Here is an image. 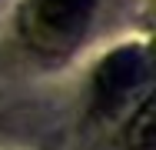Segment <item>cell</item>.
Listing matches in <instances>:
<instances>
[{"mask_svg": "<svg viewBox=\"0 0 156 150\" xmlns=\"http://www.w3.org/2000/svg\"><path fill=\"white\" fill-rule=\"evenodd\" d=\"M93 0H30L27 30L47 50H63L80 40L90 24Z\"/></svg>", "mask_w": 156, "mask_h": 150, "instance_id": "1", "label": "cell"}, {"mask_svg": "<svg viewBox=\"0 0 156 150\" xmlns=\"http://www.w3.org/2000/svg\"><path fill=\"white\" fill-rule=\"evenodd\" d=\"M146 77L143 47H120L96 67L93 73V103L100 114H113Z\"/></svg>", "mask_w": 156, "mask_h": 150, "instance_id": "2", "label": "cell"}, {"mask_svg": "<svg viewBox=\"0 0 156 150\" xmlns=\"http://www.w3.org/2000/svg\"><path fill=\"white\" fill-rule=\"evenodd\" d=\"M129 150H156V123H153V100L140 107L129 123Z\"/></svg>", "mask_w": 156, "mask_h": 150, "instance_id": "3", "label": "cell"}]
</instances>
